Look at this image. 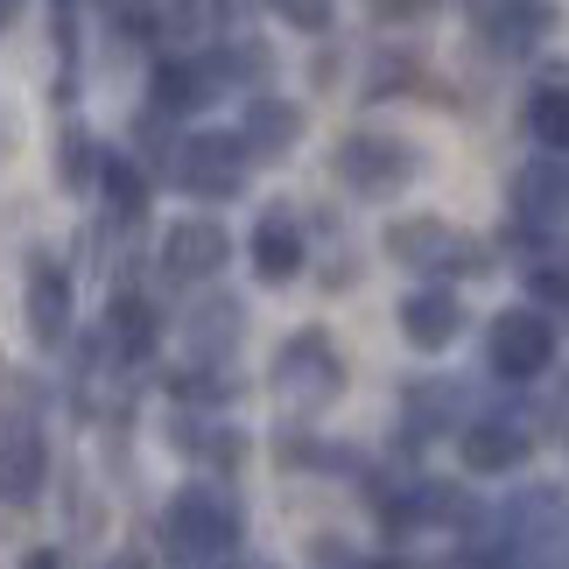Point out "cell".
Wrapping results in <instances>:
<instances>
[{
	"label": "cell",
	"instance_id": "obj_1",
	"mask_svg": "<svg viewBox=\"0 0 569 569\" xmlns=\"http://www.w3.org/2000/svg\"><path fill=\"white\" fill-rule=\"evenodd\" d=\"M162 541H169V556H177L183 569H197L204 556H226L239 541L232 499L218 486H183L177 499H169V513H162Z\"/></svg>",
	"mask_w": 569,
	"mask_h": 569
},
{
	"label": "cell",
	"instance_id": "obj_2",
	"mask_svg": "<svg viewBox=\"0 0 569 569\" xmlns=\"http://www.w3.org/2000/svg\"><path fill=\"white\" fill-rule=\"evenodd\" d=\"M338 387H345V366H338V352H331V338H323V331H302V338L281 345V359H274V393H281L296 415L338 401Z\"/></svg>",
	"mask_w": 569,
	"mask_h": 569
},
{
	"label": "cell",
	"instance_id": "obj_3",
	"mask_svg": "<svg viewBox=\"0 0 569 569\" xmlns=\"http://www.w3.org/2000/svg\"><path fill=\"white\" fill-rule=\"evenodd\" d=\"M387 253L408 260V268H450V274H486L492 253L478 247V239H465L457 226H443V218H401V226L387 232Z\"/></svg>",
	"mask_w": 569,
	"mask_h": 569
},
{
	"label": "cell",
	"instance_id": "obj_4",
	"mask_svg": "<svg viewBox=\"0 0 569 569\" xmlns=\"http://www.w3.org/2000/svg\"><path fill=\"white\" fill-rule=\"evenodd\" d=\"M486 359H492L499 380H535V373H549V359H556V323L535 317V310H507V317L492 323V338H486Z\"/></svg>",
	"mask_w": 569,
	"mask_h": 569
},
{
	"label": "cell",
	"instance_id": "obj_5",
	"mask_svg": "<svg viewBox=\"0 0 569 569\" xmlns=\"http://www.w3.org/2000/svg\"><path fill=\"white\" fill-rule=\"evenodd\" d=\"M338 177L366 197H387L415 177V156H408V141H393V134H352L338 148Z\"/></svg>",
	"mask_w": 569,
	"mask_h": 569
},
{
	"label": "cell",
	"instance_id": "obj_6",
	"mask_svg": "<svg viewBox=\"0 0 569 569\" xmlns=\"http://www.w3.org/2000/svg\"><path fill=\"white\" fill-rule=\"evenodd\" d=\"M177 183H183L190 197H232L239 183H247V141H232V134L183 141V156H177Z\"/></svg>",
	"mask_w": 569,
	"mask_h": 569
},
{
	"label": "cell",
	"instance_id": "obj_7",
	"mask_svg": "<svg viewBox=\"0 0 569 569\" xmlns=\"http://www.w3.org/2000/svg\"><path fill=\"white\" fill-rule=\"evenodd\" d=\"M42 492V436H36V415H0V499L29 507Z\"/></svg>",
	"mask_w": 569,
	"mask_h": 569
},
{
	"label": "cell",
	"instance_id": "obj_8",
	"mask_svg": "<svg viewBox=\"0 0 569 569\" xmlns=\"http://www.w3.org/2000/svg\"><path fill=\"white\" fill-rule=\"evenodd\" d=\"M226 260H232V239H226V226H211V218H183V226L162 239V268L177 281H211Z\"/></svg>",
	"mask_w": 569,
	"mask_h": 569
},
{
	"label": "cell",
	"instance_id": "obj_9",
	"mask_svg": "<svg viewBox=\"0 0 569 569\" xmlns=\"http://www.w3.org/2000/svg\"><path fill=\"white\" fill-rule=\"evenodd\" d=\"M29 331L50 352L71 338V281H63V268L50 253H36V268H29Z\"/></svg>",
	"mask_w": 569,
	"mask_h": 569
},
{
	"label": "cell",
	"instance_id": "obj_10",
	"mask_svg": "<svg viewBox=\"0 0 569 569\" xmlns=\"http://www.w3.org/2000/svg\"><path fill=\"white\" fill-rule=\"evenodd\" d=\"M401 331H408V345H422V352H443V345L465 331V310H457L450 289H415L401 302Z\"/></svg>",
	"mask_w": 569,
	"mask_h": 569
},
{
	"label": "cell",
	"instance_id": "obj_11",
	"mask_svg": "<svg viewBox=\"0 0 569 569\" xmlns=\"http://www.w3.org/2000/svg\"><path fill=\"white\" fill-rule=\"evenodd\" d=\"M520 457H528V429L520 422H499V415H486V422L465 429V471H513Z\"/></svg>",
	"mask_w": 569,
	"mask_h": 569
},
{
	"label": "cell",
	"instance_id": "obj_12",
	"mask_svg": "<svg viewBox=\"0 0 569 569\" xmlns=\"http://www.w3.org/2000/svg\"><path fill=\"white\" fill-rule=\"evenodd\" d=\"M296 268H302V232L289 218H260L253 226V274L260 281H296Z\"/></svg>",
	"mask_w": 569,
	"mask_h": 569
},
{
	"label": "cell",
	"instance_id": "obj_13",
	"mask_svg": "<svg viewBox=\"0 0 569 569\" xmlns=\"http://www.w3.org/2000/svg\"><path fill=\"white\" fill-rule=\"evenodd\" d=\"M296 134H302V113L289 99H253L247 106V148L253 156H289Z\"/></svg>",
	"mask_w": 569,
	"mask_h": 569
},
{
	"label": "cell",
	"instance_id": "obj_14",
	"mask_svg": "<svg viewBox=\"0 0 569 569\" xmlns=\"http://www.w3.org/2000/svg\"><path fill=\"white\" fill-rule=\"evenodd\" d=\"M204 99H211L204 63H162L156 71V106L162 113H190V106H204Z\"/></svg>",
	"mask_w": 569,
	"mask_h": 569
},
{
	"label": "cell",
	"instance_id": "obj_15",
	"mask_svg": "<svg viewBox=\"0 0 569 569\" xmlns=\"http://www.w3.org/2000/svg\"><path fill=\"white\" fill-rule=\"evenodd\" d=\"M190 345H197V352H211V359H226L232 345H239V302H226V296L204 302V310L190 317Z\"/></svg>",
	"mask_w": 569,
	"mask_h": 569
},
{
	"label": "cell",
	"instance_id": "obj_16",
	"mask_svg": "<svg viewBox=\"0 0 569 569\" xmlns=\"http://www.w3.org/2000/svg\"><path fill=\"white\" fill-rule=\"evenodd\" d=\"M528 127H535V141L549 148V156H569V92H562V84H549V92H535V106H528Z\"/></svg>",
	"mask_w": 569,
	"mask_h": 569
},
{
	"label": "cell",
	"instance_id": "obj_17",
	"mask_svg": "<svg viewBox=\"0 0 569 569\" xmlns=\"http://www.w3.org/2000/svg\"><path fill=\"white\" fill-rule=\"evenodd\" d=\"M113 345L127 359H148V345H156V310H148L141 296H120L113 302Z\"/></svg>",
	"mask_w": 569,
	"mask_h": 569
},
{
	"label": "cell",
	"instance_id": "obj_18",
	"mask_svg": "<svg viewBox=\"0 0 569 569\" xmlns=\"http://www.w3.org/2000/svg\"><path fill=\"white\" fill-rule=\"evenodd\" d=\"M569 204V177L562 169H528V177H520V211H562Z\"/></svg>",
	"mask_w": 569,
	"mask_h": 569
},
{
	"label": "cell",
	"instance_id": "obj_19",
	"mask_svg": "<svg viewBox=\"0 0 569 569\" xmlns=\"http://www.w3.org/2000/svg\"><path fill=\"white\" fill-rule=\"evenodd\" d=\"M99 177H106V197H113V211H120V218H141L148 183H141V169H134V162H106Z\"/></svg>",
	"mask_w": 569,
	"mask_h": 569
},
{
	"label": "cell",
	"instance_id": "obj_20",
	"mask_svg": "<svg viewBox=\"0 0 569 569\" xmlns=\"http://www.w3.org/2000/svg\"><path fill=\"white\" fill-rule=\"evenodd\" d=\"M57 169H63V183H92L106 162L92 156V141H84V134H63V156H57Z\"/></svg>",
	"mask_w": 569,
	"mask_h": 569
},
{
	"label": "cell",
	"instance_id": "obj_21",
	"mask_svg": "<svg viewBox=\"0 0 569 569\" xmlns=\"http://www.w3.org/2000/svg\"><path fill=\"white\" fill-rule=\"evenodd\" d=\"M528 289H535L541 302H569V247H562V253H549V260H541V268L528 274Z\"/></svg>",
	"mask_w": 569,
	"mask_h": 569
},
{
	"label": "cell",
	"instance_id": "obj_22",
	"mask_svg": "<svg viewBox=\"0 0 569 569\" xmlns=\"http://www.w3.org/2000/svg\"><path fill=\"white\" fill-rule=\"evenodd\" d=\"M218 14H226V0H183L169 29H177V36H211V29H218Z\"/></svg>",
	"mask_w": 569,
	"mask_h": 569
},
{
	"label": "cell",
	"instance_id": "obj_23",
	"mask_svg": "<svg viewBox=\"0 0 569 569\" xmlns=\"http://www.w3.org/2000/svg\"><path fill=\"white\" fill-rule=\"evenodd\" d=\"M268 8L281 21H296V29H323V21H331V0H268Z\"/></svg>",
	"mask_w": 569,
	"mask_h": 569
},
{
	"label": "cell",
	"instance_id": "obj_24",
	"mask_svg": "<svg viewBox=\"0 0 569 569\" xmlns=\"http://www.w3.org/2000/svg\"><path fill=\"white\" fill-rule=\"evenodd\" d=\"M232 380H204V373H177V401H226Z\"/></svg>",
	"mask_w": 569,
	"mask_h": 569
},
{
	"label": "cell",
	"instance_id": "obj_25",
	"mask_svg": "<svg viewBox=\"0 0 569 569\" xmlns=\"http://www.w3.org/2000/svg\"><path fill=\"white\" fill-rule=\"evenodd\" d=\"M21 569H57V556H50V549H42V556H29V562H21Z\"/></svg>",
	"mask_w": 569,
	"mask_h": 569
},
{
	"label": "cell",
	"instance_id": "obj_26",
	"mask_svg": "<svg viewBox=\"0 0 569 569\" xmlns=\"http://www.w3.org/2000/svg\"><path fill=\"white\" fill-rule=\"evenodd\" d=\"M113 569H148V562H134V556H127V562H113Z\"/></svg>",
	"mask_w": 569,
	"mask_h": 569
},
{
	"label": "cell",
	"instance_id": "obj_27",
	"mask_svg": "<svg viewBox=\"0 0 569 569\" xmlns=\"http://www.w3.org/2000/svg\"><path fill=\"white\" fill-rule=\"evenodd\" d=\"M8 14H14V0H0V21H8Z\"/></svg>",
	"mask_w": 569,
	"mask_h": 569
}]
</instances>
